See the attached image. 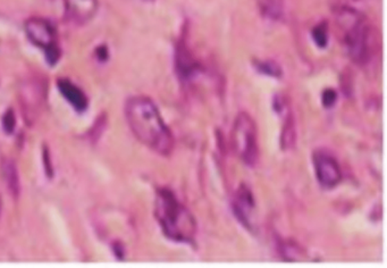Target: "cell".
I'll use <instances>...</instances> for the list:
<instances>
[{
    "label": "cell",
    "instance_id": "cell-18",
    "mask_svg": "<svg viewBox=\"0 0 387 268\" xmlns=\"http://www.w3.org/2000/svg\"><path fill=\"white\" fill-rule=\"evenodd\" d=\"M0 211H1V200H0Z\"/></svg>",
    "mask_w": 387,
    "mask_h": 268
},
{
    "label": "cell",
    "instance_id": "cell-5",
    "mask_svg": "<svg viewBox=\"0 0 387 268\" xmlns=\"http://www.w3.org/2000/svg\"><path fill=\"white\" fill-rule=\"evenodd\" d=\"M24 28L28 40L37 47L44 49L48 63L51 66L55 65L60 60V51L57 46V35L54 26L47 19L32 17L26 21Z\"/></svg>",
    "mask_w": 387,
    "mask_h": 268
},
{
    "label": "cell",
    "instance_id": "cell-19",
    "mask_svg": "<svg viewBox=\"0 0 387 268\" xmlns=\"http://www.w3.org/2000/svg\"><path fill=\"white\" fill-rule=\"evenodd\" d=\"M145 1H152V0H145Z\"/></svg>",
    "mask_w": 387,
    "mask_h": 268
},
{
    "label": "cell",
    "instance_id": "cell-14",
    "mask_svg": "<svg viewBox=\"0 0 387 268\" xmlns=\"http://www.w3.org/2000/svg\"><path fill=\"white\" fill-rule=\"evenodd\" d=\"M312 39H314V42L319 48L326 47L328 42L327 28H325L323 24L316 26L312 30Z\"/></svg>",
    "mask_w": 387,
    "mask_h": 268
},
{
    "label": "cell",
    "instance_id": "cell-10",
    "mask_svg": "<svg viewBox=\"0 0 387 268\" xmlns=\"http://www.w3.org/2000/svg\"><path fill=\"white\" fill-rule=\"evenodd\" d=\"M0 177L3 179V184L8 190V193L14 198H17L21 186H19V170H17L13 159L5 158L1 161V163H0Z\"/></svg>",
    "mask_w": 387,
    "mask_h": 268
},
{
    "label": "cell",
    "instance_id": "cell-2",
    "mask_svg": "<svg viewBox=\"0 0 387 268\" xmlns=\"http://www.w3.org/2000/svg\"><path fill=\"white\" fill-rule=\"evenodd\" d=\"M154 215L161 230L170 240L189 243L195 239L197 222L172 190L167 188L158 190Z\"/></svg>",
    "mask_w": 387,
    "mask_h": 268
},
{
    "label": "cell",
    "instance_id": "cell-7",
    "mask_svg": "<svg viewBox=\"0 0 387 268\" xmlns=\"http://www.w3.org/2000/svg\"><path fill=\"white\" fill-rule=\"evenodd\" d=\"M255 204L253 193L246 184H241L233 199V212L241 224L251 230V217Z\"/></svg>",
    "mask_w": 387,
    "mask_h": 268
},
{
    "label": "cell",
    "instance_id": "cell-8",
    "mask_svg": "<svg viewBox=\"0 0 387 268\" xmlns=\"http://www.w3.org/2000/svg\"><path fill=\"white\" fill-rule=\"evenodd\" d=\"M64 6L69 22L75 26H83L95 17L98 0H64Z\"/></svg>",
    "mask_w": 387,
    "mask_h": 268
},
{
    "label": "cell",
    "instance_id": "cell-12",
    "mask_svg": "<svg viewBox=\"0 0 387 268\" xmlns=\"http://www.w3.org/2000/svg\"><path fill=\"white\" fill-rule=\"evenodd\" d=\"M294 122L292 116L287 117V123L284 125L283 133H282V145L284 148H290L294 143Z\"/></svg>",
    "mask_w": 387,
    "mask_h": 268
},
{
    "label": "cell",
    "instance_id": "cell-9",
    "mask_svg": "<svg viewBox=\"0 0 387 268\" xmlns=\"http://www.w3.org/2000/svg\"><path fill=\"white\" fill-rule=\"evenodd\" d=\"M57 87H58V90H60L64 98L66 99L67 102L76 111L82 113L88 108V98L84 95V92L78 85L71 82L69 80L62 79L57 83Z\"/></svg>",
    "mask_w": 387,
    "mask_h": 268
},
{
    "label": "cell",
    "instance_id": "cell-13",
    "mask_svg": "<svg viewBox=\"0 0 387 268\" xmlns=\"http://www.w3.org/2000/svg\"><path fill=\"white\" fill-rule=\"evenodd\" d=\"M255 66H257V69H258L260 72L266 74V75L275 76V78H278V76L282 75L280 67L278 66L276 63H274V62H271V60L259 62L258 64H255Z\"/></svg>",
    "mask_w": 387,
    "mask_h": 268
},
{
    "label": "cell",
    "instance_id": "cell-3",
    "mask_svg": "<svg viewBox=\"0 0 387 268\" xmlns=\"http://www.w3.org/2000/svg\"><path fill=\"white\" fill-rule=\"evenodd\" d=\"M337 23L342 30L344 47L353 62L365 64L372 51V28L366 17L357 10H342L337 16Z\"/></svg>",
    "mask_w": 387,
    "mask_h": 268
},
{
    "label": "cell",
    "instance_id": "cell-15",
    "mask_svg": "<svg viewBox=\"0 0 387 268\" xmlns=\"http://www.w3.org/2000/svg\"><path fill=\"white\" fill-rule=\"evenodd\" d=\"M257 1L264 14H267L269 17H277L280 14V7L275 0H257Z\"/></svg>",
    "mask_w": 387,
    "mask_h": 268
},
{
    "label": "cell",
    "instance_id": "cell-6",
    "mask_svg": "<svg viewBox=\"0 0 387 268\" xmlns=\"http://www.w3.org/2000/svg\"><path fill=\"white\" fill-rule=\"evenodd\" d=\"M314 166L316 177L321 186L326 189H333L342 181V170L340 165L333 156L325 150H316L314 152Z\"/></svg>",
    "mask_w": 387,
    "mask_h": 268
},
{
    "label": "cell",
    "instance_id": "cell-4",
    "mask_svg": "<svg viewBox=\"0 0 387 268\" xmlns=\"http://www.w3.org/2000/svg\"><path fill=\"white\" fill-rule=\"evenodd\" d=\"M232 143L236 155L249 168L258 163V129L249 114L240 113L232 129Z\"/></svg>",
    "mask_w": 387,
    "mask_h": 268
},
{
    "label": "cell",
    "instance_id": "cell-11",
    "mask_svg": "<svg viewBox=\"0 0 387 268\" xmlns=\"http://www.w3.org/2000/svg\"><path fill=\"white\" fill-rule=\"evenodd\" d=\"M177 72L180 74L181 78L184 79H190L191 76L195 75V70H197V64L195 63L192 57L190 56L186 48L180 46L179 53L177 55Z\"/></svg>",
    "mask_w": 387,
    "mask_h": 268
},
{
    "label": "cell",
    "instance_id": "cell-16",
    "mask_svg": "<svg viewBox=\"0 0 387 268\" xmlns=\"http://www.w3.org/2000/svg\"><path fill=\"white\" fill-rule=\"evenodd\" d=\"M16 127V116L12 109H8L6 113L3 114V129L5 132L10 133L14 132Z\"/></svg>",
    "mask_w": 387,
    "mask_h": 268
},
{
    "label": "cell",
    "instance_id": "cell-1",
    "mask_svg": "<svg viewBox=\"0 0 387 268\" xmlns=\"http://www.w3.org/2000/svg\"><path fill=\"white\" fill-rule=\"evenodd\" d=\"M125 116L129 129L138 141L159 155L172 154L173 134L152 99L142 96L129 98L125 105Z\"/></svg>",
    "mask_w": 387,
    "mask_h": 268
},
{
    "label": "cell",
    "instance_id": "cell-17",
    "mask_svg": "<svg viewBox=\"0 0 387 268\" xmlns=\"http://www.w3.org/2000/svg\"><path fill=\"white\" fill-rule=\"evenodd\" d=\"M337 100V93L333 89H327L323 92L321 95V101H323V105H324L326 108H331L334 106V104L336 102Z\"/></svg>",
    "mask_w": 387,
    "mask_h": 268
}]
</instances>
